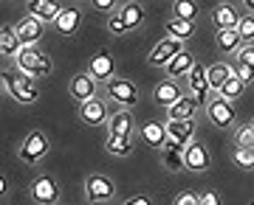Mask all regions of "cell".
<instances>
[{
    "instance_id": "cell-11",
    "label": "cell",
    "mask_w": 254,
    "mask_h": 205,
    "mask_svg": "<svg viewBox=\"0 0 254 205\" xmlns=\"http://www.w3.org/2000/svg\"><path fill=\"white\" fill-rule=\"evenodd\" d=\"M181 98H184V93H181V87H178L175 79H164L153 87V104H158L164 110H170L173 104H178Z\"/></svg>"
},
{
    "instance_id": "cell-27",
    "label": "cell",
    "mask_w": 254,
    "mask_h": 205,
    "mask_svg": "<svg viewBox=\"0 0 254 205\" xmlns=\"http://www.w3.org/2000/svg\"><path fill=\"white\" fill-rule=\"evenodd\" d=\"M192 34H195V23H187V20H167V37H173V40H181V42H187V40H192Z\"/></svg>"
},
{
    "instance_id": "cell-38",
    "label": "cell",
    "mask_w": 254,
    "mask_h": 205,
    "mask_svg": "<svg viewBox=\"0 0 254 205\" xmlns=\"http://www.w3.org/2000/svg\"><path fill=\"white\" fill-rule=\"evenodd\" d=\"M108 31H110V34H125V31H127L125 20L119 17V11H116V14H110V17H108Z\"/></svg>"
},
{
    "instance_id": "cell-40",
    "label": "cell",
    "mask_w": 254,
    "mask_h": 205,
    "mask_svg": "<svg viewBox=\"0 0 254 205\" xmlns=\"http://www.w3.org/2000/svg\"><path fill=\"white\" fill-rule=\"evenodd\" d=\"M91 6H93L96 11H105V14H116V11H119L113 0H93Z\"/></svg>"
},
{
    "instance_id": "cell-36",
    "label": "cell",
    "mask_w": 254,
    "mask_h": 205,
    "mask_svg": "<svg viewBox=\"0 0 254 205\" xmlns=\"http://www.w3.org/2000/svg\"><path fill=\"white\" fill-rule=\"evenodd\" d=\"M235 76L243 82V84H252L254 82V71L249 68V65H243V62H235Z\"/></svg>"
},
{
    "instance_id": "cell-20",
    "label": "cell",
    "mask_w": 254,
    "mask_h": 205,
    "mask_svg": "<svg viewBox=\"0 0 254 205\" xmlns=\"http://www.w3.org/2000/svg\"><path fill=\"white\" fill-rule=\"evenodd\" d=\"M79 23H82V11L76 9V6H63V11H60V17H57L54 28L60 31V34L71 37V34H76Z\"/></svg>"
},
{
    "instance_id": "cell-16",
    "label": "cell",
    "mask_w": 254,
    "mask_h": 205,
    "mask_svg": "<svg viewBox=\"0 0 254 205\" xmlns=\"http://www.w3.org/2000/svg\"><path fill=\"white\" fill-rule=\"evenodd\" d=\"M26 9H28V14H31V17L40 20V23L46 26V23H57V17H60L63 6H57L54 0H31Z\"/></svg>"
},
{
    "instance_id": "cell-12",
    "label": "cell",
    "mask_w": 254,
    "mask_h": 205,
    "mask_svg": "<svg viewBox=\"0 0 254 205\" xmlns=\"http://www.w3.org/2000/svg\"><path fill=\"white\" fill-rule=\"evenodd\" d=\"M96 79H93L91 73H76L71 79V84H68V93H71L79 104H85V101H93V98H99L96 96Z\"/></svg>"
},
{
    "instance_id": "cell-37",
    "label": "cell",
    "mask_w": 254,
    "mask_h": 205,
    "mask_svg": "<svg viewBox=\"0 0 254 205\" xmlns=\"http://www.w3.org/2000/svg\"><path fill=\"white\" fill-rule=\"evenodd\" d=\"M237 62L249 65V68L254 71V45H243V48L237 51Z\"/></svg>"
},
{
    "instance_id": "cell-3",
    "label": "cell",
    "mask_w": 254,
    "mask_h": 205,
    "mask_svg": "<svg viewBox=\"0 0 254 205\" xmlns=\"http://www.w3.org/2000/svg\"><path fill=\"white\" fill-rule=\"evenodd\" d=\"M181 51H187L181 40L164 37L161 42H155V48L150 51V56H147V62L153 65V68H167V65L173 62V59H175L178 54H181Z\"/></svg>"
},
{
    "instance_id": "cell-7",
    "label": "cell",
    "mask_w": 254,
    "mask_h": 205,
    "mask_svg": "<svg viewBox=\"0 0 254 205\" xmlns=\"http://www.w3.org/2000/svg\"><path fill=\"white\" fill-rule=\"evenodd\" d=\"M190 96L195 98L198 107L206 110V104L212 101V87H209V79H206V68L203 65H195L190 73Z\"/></svg>"
},
{
    "instance_id": "cell-1",
    "label": "cell",
    "mask_w": 254,
    "mask_h": 205,
    "mask_svg": "<svg viewBox=\"0 0 254 205\" xmlns=\"http://www.w3.org/2000/svg\"><path fill=\"white\" fill-rule=\"evenodd\" d=\"M20 73L23 76H31V79H43L51 73V59H48L40 48H20V54L14 56Z\"/></svg>"
},
{
    "instance_id": "cell-30",
    "label": "cell",
    "mask_w": 254,
    "mask_h": 205,
    "mask_svg": "<svg viewBox=\"0 0 254 205\" xmlns=\"http://www.w3.org/2000/svg\"><path fill=\"white\" fill-rule=\"evenodd\" d=\"M105 149L110 155H119V158H125L133 152V141L130 138H119V135H108V141H105Z\"/></svg>"
},
{
    "instance_id": "cell-33",
    "label": "cell",
    "mask_w": 254,
    "mask_h": 205,
    "mask_svg": "<svg viewBox=\"0 0 254 205\" xmlns=\"http://www.w3.org/2000/svg\"><path fill=\"white\" fill-rule=\"evenodd\" d=\"M237 34H240V40H243L246 45H252V42H254V14H243V17H240Z\"/></svg>"
},
{
    "instance_id": "cell-21",
    "label": "cell",
    "mask_w": 254,
    "mask_h": 205,
    "mask_svg": "<svg viewBox=\"0 0 254 205\" xmlns=\"http://www.w3.org/2000/svg\"><path fill=\"white\" fill-rule=\"evenodd\" d=\"M235 76V65H226V62H215L206 68V79H209V87L212 93H220V87L226 84L229 79Z\"/></svg>"
},
{
    "instance_id": "cell-2",
    "label": "cell",
    "mask_w": 254,
    "mask_h": 205,
    "mask_svg": "<svg viewBox=\"0 0 254 205\" xmlns=\"http://www.w3.org/2000/svg\"><path fill=\"white\" fill-rule=\"evenodd\" d=\"M48 149H51V143H48L46 132H28L26 141L20 143L17 158L26 163V166H37V163L48 155Z\"/></svg>"
},
{
    "instance_id": "cell-42",
    "label": "cell",
    "mask_w": 254,
    "mask_h": 205,
    "mask_svg": "<svg viewBox=\"0 0 254 205\" xmlns=\"http://www.w3.org/2000/svg\"><path fill=\"white\" fill-rule=\"evenodd\" d=\"M200 205H220V197L215 191H203L200 194Z\"/></svg>"
},
{
    "instance_id": "cell-28",
    "label": "cell",
    "mask_w": 254,
    "mask_h": 205,
    "mask_svg": "<svg viewBox=\"0 0 254 205\" xmlns=\"http://www.w3.org/2000/svg\"><path fill=\"white\" fill-rule=\"evenodd\" d=\"M20 48H23V45H20L17 34H14V28L6 26L3 31H0V54H3V56H17Z\"/></svg>"
},
{
    "instance_id": "cell-22",
    "label": "cell",
    "mask_w": 254,
    "mask_h": 205,
    "mask_svg": "<svg viewBox=\"0 0 254 205\" xmlns=\"http://www.w3.org/2000/svg\"><path fill=\"white\" fill-rule=\"evenodd\" d=\"M195 116H198V104L192 96H184L178 104L167 110V121H195Z\"/></svg>"
},
{
    "instance_id": "cell-4",
    "label": "cell",
    "mask_w": 254,
    "mask_h": 205,
    "mask_svg": "<svg viewBox=\"0 0 254 205\" xmlns=\"http://www.w3.org/2000/svg\"><path fill=\"white\" fill-rule=\"evenodd\" d=\"M113 194H116V186L110 177H105V174H88L85 177V200L88 203H108Z\"/></svg>"
},
{
    "instance_id": "cell-34",
    "label": "cell",
    "mask_w": 254,
    "mask_h": 205,
    "mask_svg": "<svg viewBox=\"0 0 254 205\" xmlns=\"http://www.w3.org/2000/svg\"><path fill=\"white\" fill-rule=\"evenodd\" d=\"M161 161H164V166H167V169L178 171V169H184V152H170V149H161Z\"/></svg>"
},
{
    "instance_id": "cell-45",
    "label": "cell",
    "mask_w": 254,
    "mask_h": 205,
    "mask_svg": "<svg viewBox=\"0 0 254 205\" xmlns=\"http://www.w3.org/2000/svg\"><path fill=\"white\" fill-rule=\"evenodd\" d=\"M252 126H254V121H252Z\"/></svg>"
},
{
    "instance_id": "cell-23",
    "label": "cell",
    "mask_w": 254,
    "mask_h": 205,
    "mask_svg": "<svg viewBox=\"0 0 254 205\" xmlns=\"http://www.w3.org/2000/svg\"><path fill=\"white\" fill-rule=\"evenodd\" d=\"M195 65H198V62H195V56H192L190 51H181V54L175 56L164 71H167V79H178V76H190Z\"/></svg>"
},
{
    "instance_id": "cell-19",
    "label": "cell",
    "mask_w": 254,
    "mask_h": 205,
    "mask_svg": "<svg viewBox=\"0 0 254 205\" xmlns=\"http://www.w3.org/2000/svg\"><path fill=\"white\" fill-rule=\"evenodd\" d=\"M192 135H195V121H167V141L190 146L195 141Z\"/></svg>"
},
{
    "instance_id": "cell-5",
    "label": "cell",
    "mask_w": 254,
    "mask_h": 205,
    "mask_svg": "<svg viewBox=\"0 0 254 205\" xmlns=\"http://www.w3.org/2000/svg\"><path fill=\"white\" fill-rule=\"evenodd\" d=\"M108 96L119 107H136L138 104V87L130 79H113L108 82Z\"/></svg>"
},
{
    "instance_id": "cell-10",
    "label": "cell",
    "mask_w": 254,
    "mask_h": 205,
    "mask_svg": "<svg viewBox=\"0 0 254 205\" xmlns=\"http://www.w3.org/2000/svg\"><path fill=\"white\" fill-rule=\"evenodd\" d=\"M209 163H212V158H209V149H206L203 141H192L190 146L184 149V169L200 174V171L209 169Z\"/></svg>"
},
{
    "instance_id": "cell-35",
    "label": "cell",
    "mask_w": 254,
    "mask_h": 205,
    "mask_svg": "<svg viewBox=\"0 0 254 205\" xmlns=\"http://www.w3.org/2000/svg\"><path fill=\"white\" fill-rule=\"evenodd\" d=\"M232 161H235V166H240V169H254V149H235Z\"/></svg>"
},
{
    "instance_id": "cell-18",
    "label": "cell",
    "mask_w": 254,
    "mask_h": 205,
    "mask_svg": "<svg viewBox=\"0 0 254 205\" xmlns=\"http://www.w3.org/2000/svg\"><path fill=\"white\" fill-rule=\"evenodd\" d=\"M11 98L14 101H20V104H34L37 98H40V90H37L34 79L31 76H14V93H11Z\"/></svg>"
},
{
    "instance_id": "cell-29",
    "label": "cell",
    "mask_w": 254,
    "mask_h": 205,
    "mask_svg": "<svg viewBox=\"0 0 254 205\" xmlns=\"http://www.w3.org/2000/svg\"><path fill=\"white\" fill-rule=\"evenodd\" d=\"M198 3H190V0H175L173 3V17L175 20H187V23H195L198 17Z\"/></svg>"
},
{
    "instance_id": "cell-17",
    "label": "cell",
    "mask_w": 254,
    "mask_h": 205,
    "mask_svg": "<svg viewBox=\"0 0 254 205\" xmlns=\"http://www.w3.org/2000/svg\"><path fill=\"white\" fill-rule=\"evenodd\" d=\"M136 129V121H133V113L130 110H116L108 121V135H119V138H130Z\"/></svg>"
},
{
    "instance_id": "cell-25",
    "label": "cell",
    "mask_w": 254,
    "mask_h": 205,
    "mask_svg": "<svg viewBox=\"0 0 254 205\" xmlns=\"http://www.w3.org/2000/svg\"><path fill=\"white\" fill-rule=\"evenodd\" d=\"M141 138H144L147 146H155V149H164V143H167V124H150L141 126Z\"/></svg>"
},
{
    "instance_id": "cell-32",
    "label": "cell",
    "mask_w": 254,
    "mask_h": 205,
    "mask_svg": "<svg viewBox=\"0 0 254 205\" xmlns=\"http://www.w3.org/2000/svg\"><path fill=\"white\" fill-rule=\"evenodd\" d=\"M243 90H246V84H243L240 79H237V76H232V79H229L226 84L220 87V93H218V96H220V98H226V101H235V98H240V96H243Z\"/></svg>"
},
{
    "instance_id": "cell-24",
    "label": "cell",
    "mask_w": 254,
    "mask_h": 205,
    "mask_svg": "<svg viewBox=\"0 0 254 205\" xmlns=\"http://www.w3.org/2000/svg\"><path fill=\"white\" fill-rule=\"evenodd\" d=\"M119 17L125 20L127 31H133V28H138L141 23H144V6L136 3V0H130V3H125V6H119Z\"/></svg>"
},
{
    "instance_id": "cell-6",
    "label": "cell",
    "mask_w": 254,
    "mask_h": 205,
    "mask_svg": "<svg viewBox=\"0 0 254 205\" xmlns=\"http://www.w3.org/2000/svg\"><path fill=\"white\" fill-rule=\"evenodd\" d=\"M206 116L218 129H232V126H235V110H232V101H226V98H220V96H215L206 104Z\"/></svg>"
},
{
    "instance_id": "cell-13",
    "label": "cell",
    "mask_w": 254,
    "mask_h": 205,
    "mask_svg": "<svg viewBox=\"0 0 254 205\" xmlns=\"http://www.w3.org/2000/svg\"><path fill=\"white\" fill-rule=\"evenodd\" d=\"M110 116H113V113H108V104H105L102 98H93V101H85V104H79V118H82L88 126L108 124Z\"/></svg>"
},
{
    "instance_id": "cell-26",
    "label": "cell",
    "mask_w": 254,
    "mask_h": 205,
    "mask_svg": "<svg viewBox=\"0 0 254 205\" xmlns=\"http://www.w3.org/2000/svg\"><path fill=\"white\" fill-rule=\"evenodd\" d=\"M240 42H243V40L237 34V28L235 31H218V34H215V45H218L223 54H237V51L243 48Z\"/></svg>"
},
{
    "instance_id": "cell-8",
    "label": "cell",
    "mask_w": 254,
    "mask_h": 205,
    "mask_svg": "<svg viewBox=\"0 0 254 205\" xmlns=\"http://www.w3.org/2000/svg\"><path fill=\"white\" fill-rule=\"evenodd\" d=\"M28 194L37 205H54L60 200V186L54 183V177L43 174V177H34V183L28 186Z\"/></svg>"
},
{
    "instance_id": "cell-15",
    "label": "cell",
    "mask_w": 254,
    "mask_h": 205,
    "mask_svg": "<svg viewBox=\"0 0 254 205\" xmlns=\"http://www.w3.org/2000/svg\"><path fill=\"white\" fill-rule=\"evenodd\" d=\"M113 71H116V62H113V56H110L108 51H99V54L88 62V73H91L93 79H99V82H113L116 79Z\"/></svg>"
},
{
    "instance_id": "cell-41",
    "label": "cell",
    "mask_w": 254,
    "mask_h": 205,
    "mask_svg": "<svg viewBox=\"0 0 254 205\" xmlns=\"http://www.w3.org/2000/svg\"><path fill=\"white\" fill-rule=\"evenodd\" d=\"M0 82H3V93H6V96H11V93H14V79H11V73H6V71H3Z\"/></svg>"
},
{
    "instance_id": "cell-43",
    "label": "cell",
    "mask_w": 254,
    "mask_h": 205,
    "mask_svg": "<svg viewBox=\"0 0 254 205\" xmlns=\"http://www.w3.org/2000/svg\"><path fill=\"white\" fill-rule=\"evenodd\" d=\"M125 205H153V200L147 194H136V197H130V200H125Z\"/></svg>"
},
{
    "instance_id": "cell-44",
    "label": "cell",
    "mask_w": 254,
    "mask_h": 205,
    "mask_svg": "<svg viewBox=\"0 0 254 205\" xmlns=\"http://www.w3.org/2000/svg\"><path fill=\"white\" fill-rule=\"evenodd\" d=\"M243 6H246V9H249V11H252V14H254V0H246Z\"/></svg>"
},
{
    "instance_id": "cell-31",
    "label": "cell",
    "mask_w": 254,
    "mask_h": 205,
    "mask_svg": "<svg viewBox=\"0 0 254 205\" xmlns=\"http://www.w3.org/2000/svg\"><path fill=\"white\" fill-rule=\"evenodd\" d=\"M235 149H254V126H235Z\"/></svg>"
},
{
    "instance_id": "cell-39",
    "label": "cell",
    "mask_w": 254,
    "mask_h": 205,
    "mask_svg": "<svg viewBox=\"0 0 254 205\" xmlns=\"http://www.w3.org/2000/svg\"><path fill=\"white\" fill-rule=\"evenodd\" d=\"M175 205H200V194H195V191H181V194L175 197Z\"/></svg>"
},
{
    "instance_id": "cell-14",
    "label": "cell",
    "mask_w": 254,
    "mask_h": 205,
    "mask_svg": "<svg viewBox=\"0 0 254 205\" xmlns=\"http://www.w3.org/2000/svg\"><path fill=\"white\" fill-rule=\"evenodd\" d=\"M212 23H215V31H235L240 26V14L232 3H220L212 9Z\"/></svg>"
},
{
    "instance_id": "cell-9",
    "label": "cell",
    "mask_w": 254,
    "mask_h": 205,
    "mask_svg": "<svg viewBox=\"0 0 254 205\" xmlns=\"http://www.w3.org/2000/svg\"><path fill=\"white\" fill-rule=\"evenodd\" d=\"M43 31H46V26H43L40 20H34L31 14H26L23 20H17V23H14V34H17V40H20V45H23V48H37V42H40Z\"/></svg>"
}]
</instances>
